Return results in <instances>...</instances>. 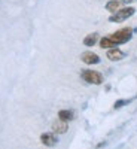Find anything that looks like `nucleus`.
I'll use <instances>...</instances> for the list:
<instances>
[{
  "label": "nucleus",
  "mask_w": 137,
  "mask_h": 149,
  "mask_svg": "<svg viewBox=\"0 0 137 149\" xmlns=\"http://www.w3.org/2000/svg\"><path fill=\"white\" fill-rule=\"evenodd\" d=\"M136 14V9L133 6H124V8H119L115 14H112L109 17V21L110 22H122L128 19L130 17H133Z\"/></svg>",
  "instance_id": "obj_1"
},
{
  "label": "nucleus",
  "mask_w": 137,
  "mask_h": 149,
  "mask_svg": "<svg viewBox=\"0 0 137 149\" xmlns=\"http://www.w3.org/2000/svg\"><path fill=\"white\" fill-rule=\"evenodd\" d=\"M110 39L113 40L116 45H122V43H127L131 37H133V29L131 27H124V29H119L116 30L115 33H112Z\"/></svg>",
  "instance_id": "obj_2"
},
{
  "label": "nucleus",
  "mask_w": 137,
  "mask_h": 149,
  "mask_svg": "<svg viewBox=\"0 0 137 149\" xmlns=\"http://www.w3.org/2000/svg\"><path fill=\"white\" fill-rule=\"evenodd\" d=\"M81 76L85 82H88L91 85H102L103 84V74L97 70H92V69H85L82 70Z\"/></svg>",
  "instance_id": "obj_3"
},
{
  "label": "nucleus",
  "mask_w": 137,
  "mask_h": 149,
  "mask_svg": "<svg viewBox=\"0 0 137 149\" xmlns=\"http://www.w3.org/2000/svg\"><path fill=\"white\" fill-rule=\"evenodd\" d=\"M81 60L83 61L85 64H88V66H94V64H98L100 63V57H98L95 52L92 51H85L81 54Z\"/></svg>",
  "instance_id": "obj_4"
},
{
  "label": "nucleus",
  "mask_w": 137,
  "mask_h": 149,
  "mask_svg": "<svg viewBox=\"0 0 137 149\" xmlns=\"http://www.w3.org/2000/svg\"><path fill=\"white\" fill-rule=\"evenodd\" d=\"M40 142L45 145V146H48V148H52V146H55L57 143H58V139H57V136H55V133L52 131H49V133H43L42 136H40Z\"/></svg>",
  "instance_id": "obj_5"
},
{
  "label": "nucleus",
  "mask_w": 137,
  "mask_h": 149,
  "mask_svg": "<svg viewBox=\"0 0 137 149\" xmlns=\"http://www.w3.org/2000/svg\"><path fill=\"white\" fill-rule=\"evenodd\" d=\"M106 57L110 61H119V60H122L124 57H125V54H124L119 48H110V49H107Z\"/></svg>",
  "instance_id": "obj_6"
},
{
  "label": "nucleus",
  "mask_w": 137,
  "mask_h": 149,
  "mask_svg": "<svg viewBox=\"0 0 137 149\" xmlns=\"http://www.w3.org/2000/svg\"><path fill=\"white\" fill-rule=\"evenodd\" d=\"M67 130H69L67 121L58 119V121H55V122L52 124V131H54L55 134H64V133H67Z\"/></svg>",
  "instance_id": "obj_7"
},
{
  "label": "nucleus",
  "mask_w": 137,
  "mask_h": 149,
  "mask_svg": "<svg viewBox=\"0 0 137 149\" xmlns=\"http://www.w3.org/2000/svg\"><path fill=\"white\" fill-rule=\"evenodd\" d=\"M98 40H100V36H98V33H90L88 36L83 37V45H85V46H94V45H97Z\"/></svg>",
  "instance_id": "obj_8"
},
{
  "label": "nucleus",
  "mask_w": 137,
  "mask_h": 149,
  "mask_svg": "<svg viewBox=\"0 0 137 149\" xmlns=\"http://www.w3.org/2000/svg\"><path fill=\"white\" fill-rule=\"evenodd\" d=\"M98 46L103 48V49H110V48H116L118 45L112 40L109 36H104V37H102V39L98 40Z\"/></svg>",
  "instance_id": "obj_9"
},
{
  "label": "nucleus",
  "mask_w": 137,
  "mask_h": 149,
  "mask_svg": "<svg viewBox=\"0 0 137 149\" xmlns=\"http://www.w3.org/2000/svg\"><path fill=\"white\" fill-rule=\"evenodd\" d=\"M121 5H124L121 0H109L106 3V10H109L110 14H115V12L121 8Z\"/></svg>",
  "instance_id": "obj_10"
},
{
  "label": "nucleus",
  "mask_w": 137,
  "mask_h": 149,
  "mask_svg": "<svg viewBox=\"0 0 137 149\" xmlns=\"http://www.w3.org/2000/svg\"><path fill=\"white\" fill-rule=\"evenodd\" d=\"M74 118V112L73 110H69V109H66V110H60L58 112V119H63V121H72Z\"/></svg>",
  "instance_id": "obj_11"
},
{
  "label": "nucleus",
  "mask_w": 137,
  "mask_h": 149,
  "mask_svg": "<svg viewBox=\"0 0 137 149\" xmlns=\"http://www.w3.org/2000/svg\"><path fill=\"white\" fill-rule=\"evenodd\" d=\"M127 103H130V100H118L113 107H115V109H119V107H122V106H125Z\"/></svg>",
  "instance_id": "obj_12"
},
{
  "label": "nucleus",
  "mask_w": 137,
  "mask_h": 149,
  "mask_svg": "<svg viewBox=\"0 0 137 149\" xmlns=\"http://www.w3.org/2000/svg\"><path fill=\"white\" fill-rule=\"evenodd\" d=\"M121 2L125 5V3H133V2H136V0H121Z\"/></svg>",
  "instance_id": "obj_13"
}]
</instances>
